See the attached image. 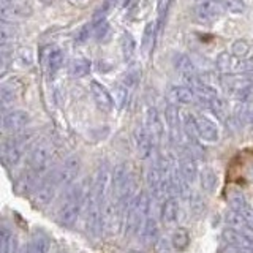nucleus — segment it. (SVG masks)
I'll return each instance as SVG.
<instances>
[{
  "label": "nucleus",
  "instance_id": "ddd939ff",
  "mask_svg": "<svg viewBox=\"0 0 253 253\" xmlns=\"http://www.w3.org/2000/svg\"><path fill=\"white\" fill-rule=\"evenodd\" d=\"M133 139H134V146H136L138 154L142 158H149L150 155H152L155 139L152 138V134L149 133V130L146 128V126H138L133 133Z\"/></svg>",
  "mask_w": 253,
  "mask_h": 253
},
{
  "label": "nucleus",
  "instance_id": "dca6fc26",
  "mask_svg": "<svg viewBox=\"0 0 253 253\" xmlns=\"http://www.w3.org/2000/svg\"><path fill=\"white\" fill-rule=\"evenodd\" d=\"M2 157H3V162L6 166H16L22 158V147L16 142V139L3 141Z\"/></svg>",
  "mask_w": 253,
  "mask_h": 253
},
{
  "label": "nucleus",
  "instance_id": "bb28decb",
  "mask_svg": "<svg viewBox=\"0 0 253 253\" xmlns=\"http://www.w3.org/2000/svg\"><path fill=\"white\" fill-rule=\"evenodd\" d=\"M49 252V244L44 239H35L29 245V249L24 253H47Z\"/></svg>",
  "mask_w": 253,
  "mask_h": 253
},
{
  "label": "nucleus",
  "instance_id": "39448f33",
  "mask_svg": "<svg viewBox=\"0 0 253 253\" xmlns=\"http://www.w3.org/2000/svg\"><path fill=\"white\" fill-rule=\"evenodd\" d=\"M32 14V6L22 0H2V19L6 22H14L18 19L29 18Z\"/></svg>",
  "mask_w": 253,
  "mask_h": 253
},
{
  "label": "nucleus",
  "instance_id": "a878e982",
  "mask_svg": "<svg viewBox=\"0 0 253 253\" xmlns=\"http://www.w3.org/2000/svg\"><path fill=\"white\" fill-rule=\"evenodd\" d=\"M225 5L226 13L231 14H244L247 11V5H245L244 0H221Z\"/></svg>",
  "mask_w": 253,
  "mask_h": 253
},
{
  "label": "nucleus",
  "instance_id": "6ab92c4d",
  "mask_svg": "<svg viewBox=\"0 0 253 253\" xmlns=\"http://www.w3.org/2000/svg\"><path fill=\"white\" fill-rule=\"evenodd\" d=\"M158 32L157 22L155 21H149L142 32V42H141V49L144 54H149L154 49V42H155V35Z\"/></svg>",
  "mask_w": 253,
  "mask_h": 253
},
{
  "label": "nucleus",
  "instance_id": "cd10ccee",
  "mask_svg": "<svg viewBox=\"0 0 253 253\" xmlns=\"http://www.w3.org/2000/svg\"><path fill=\"white\" fill-rule=\"evenodd\" d=\"M126 98H128V89H126L124 84L117 85V89L114 92V101L117 103V106L119 108H124Z\"/></svg>",
  "mask_w": 253,
  "mask_h": 253
},
{
  "label": "nucleus",
  "instance_id": "c9c22d12",
  "mask_svg": "<svg viewBox=\"0 0 253 253\" xmlns=\"http://www.w3.org/2000/svg\"><path fill=\"white\" fill-rule=\"evenodd\" d=\"M196 2H204V0H196Z\"/></svg>",
  "mask_w": 253,
  "mask_h": 253
},
{
  "label": "nucleus",
  "instance_id": "473e14b6",
  "mask_svg": "<svg viewBox=\"0 0 253 253\" xmlns=\"http://www.w3.org/2000/svg\"><path fill=\"white\" fill-rule=\"evenodd\" d=\"M244 119H245V122H249L250 126H253V105H250L249 109L244 111Z\"/></svg>",
  "mask_w": 253,
  "mask_h": 253
},
{
  "label": "nucleus",
  "instance_id": "c756f323",
  "mask_svg": "<svg viewBox=\"0 0 253 253\" xmlns=\"http://www.w3.org/2000/svg\"><path fill=\"white\" fill-rule=\"evenodd\" d=\"M182 169H184V174H185V177L188 179H193L195 177V174H196V168H195V163L192 160H187L182 163Z\"/></svg>",
  "mask_w": 253,
  "mask_h": 253
},
{
  "label": "nucleus",
  "instance_id": "4be33fe9",
  "mask_svg": "<svg viewBox=\"0 0 253 253\" xmlns=\"http://www.w3.org/2000/svg\"><path fill=\"white\" fill-rule=\"evenodd\" d=\"M92 27H93V38L97 40V42L105 43L111 38V26L106 21V18L95 19L92 22Z\"/></svg>",
  "mask_w": 253,
  "mask_h": 253
},
{
  "label": "nucleus",
  "instance_id": "1a4fd4ad",
  "mask_svg": "<svg viewBox=\"0 0 253 253\" xmlns=\"http://www.w3.org/2000/svg\"><path fill=\"white\" fill-rule=\"evenodd\" d=\"M79 208H81V192L76 190V192H73L67 198L65 204L62 206L60 213H59L60 223H65V225L73 223L79 213Z\"/></svg>",
  "mask_w": 253,
  "mask_h": 253
},
{
  "label": "nucleus",
  "instance_id": "b1692460",
  "mask_svg": "<svg viewBox=\"0 0 253 253\" xmlns=\"http://www.w3.org/2000/svg\"><path fill=\"white\" fill-rule=\"evenodd\" d=\"M16 38V27L13 22L2 21V30H0V40H2V47H8V44H13Z\"/></svg>",
  "mask_w": 253,
  "mask_h": 253
},
{
  "label": "nucleus",
  "instance_id": "20e7f679",
  "mask_svg": "<svg viewBox=\"0 0 253 253\" xmlns=\"http://www.w3.org/2000/svg\"><path fill=\"white\" fill-rule=\"evenodd\" d=\"M79 171H81V160H79V157L70 155L63 160L60 168L54 172V179H55V182H57L59 187L70 185L71 182L76 179Z\"/></svg>",
  "mask_w": 253,
  "mask_h": 253
},
{
  "label": "nucleus",
  "instance_id": "f03ea898",
  "mask_svg": "<svg viewBox=\"0 0 253 253\" xmlns=\"http://www.w3.org/2000/svg\"><path fill=\"white\" fill-rule=\"evenodd\" d=\"M223 84L233 97L241 100L245 93L253 89V71L223 75Z\"/></svg>",
  "mask_w": 253,
  "mask_h": 253
},
{
  "label": "nucleus",
  "instance_id": "c85d7f7f",
  "mask_svg": "<svg viewBox=\"0 0 253 253\" xmlns=\"http://www.w3.org/2000/svg\"><path fill=\"white\" fill-rule=\"evenodd\" d=\"M93 37V27H92V22L90 24H85V26L76 34V43H85L87 40Z\"/></svg>",
  "mask_w": 253,
  "mask_h": 253
},
{
  "label": "nucleus",
  "instance_id": "393cba45",
  "mask_svg": "<svg viewBox=\"0 0 253 253\" xmlns=\"http://www.w3.org/2000/svg\"><path fill=\"white\" fill-rule=\"evenodd\" d=\"M252 51V44L247 40H236V42L231 44V54L234 57H239V59H244V57H249V54Z\"/></svg>",
  "mask_w": 253,
  "mask_h": 253
},
{
  "label": "nucleus",
  "instance_id": "423d86ee",
  "mask_svg": "<svg viewBox=\"0 0 253 253\" xmlns=\"http://www.w3.org/2000/svg\"><path fill=\"white\" fill-rule=\"evenodd\" d=\"M30 124L29 113L22 109H11L2 117V128L8 133H19Z\"/></svg>",
  "mask_w": 253,
  "mask_h": 253
},
{
  "label": "nucleus",
  "instance_id": "f704fd0d",
  "mask_svg": "<svg viewBox=\"0 0 253 253\" xmlns=\"http://www.w3.org/2000/svg\"><path fill=\"white\" fill-rule=\"evenodd\" d=\"M73 2H83V0H73Z\"/></svg>",
  "mask_w": 253,
  "mask_h": 253
},
{
  "label": "nucleus",
  "instance_id": "a211bd4d",
  "mask_svg": "<svg viewBox=\"0 0 253 253\" xmlns=\"http://www.w3.org/2000/svg\"><path fill=\"white\" fill-rule=\"evenodd\" d=\"M90 68H92V63H90V60L87 59V57H75L73 60H71V63H70L68 71H70L71 78L79 79V78H84V76L89 75Z\"/></svg>",
  "mask_w": 253,
  "mask_h": 253
},
{
  "label": "nucleus",
  "instance_id": "9b49d317",
  "mask_svg": "<svg viewBox=\"0 0 253 253\" xmlns=\"http://www.w3.org/2000/svg\"><path fill=\"white\" fill-rule=\"evenodd\" d=\"M172 65H174V68H176L177 73L180 75V78L185 81V84H188L190 81H193L196 76H200V75H198V68L195 67L193 60L190 59L187 54H182V52L174 54Z\"/></svg>",
  "mask_w": 253,
  "mask_h": 253
},
{
  "label": "nucleus",
  "instance_id": "7c9ffc66",
  "mask_svg": "<svg viewBox=\"0 0 253 253\" xmlns=\"http://www.w3.org/2000/svg\"><path fill=\"white\" fill-rule=\"evenodd\" d=\"M19 59L24 65H30L32 63V52H30L29 47H22V49L19 51Z\"/></svg>",
  "mask_w": 253,
  "mask_h": 253
},
{
  "label": "nucleus",
  "instance_id": "f8f14e48",
  "mask_svg": "<svg viewBox=\"0 0 253 253\" xmlns=\"http://www.w3.org/2000/svg\"><path fill=\"white\" fill-rule=\"evenodd\" d=\"M22 92V83L19 78H8L3 79L2 85H0V100H2V105H11L13 101L18 100V97Z\"/></svg>",
  "mask_w": 253,
  "mask_h": 253
},
{
  "label": "nucleus",
  "instance_id": "f257e3e1",
  "mask_svg": "<svg viewBox=\"0 0 253 253\" xmlns=\"http://www.w3.org/2000/svg\"><path fill=\"white\" fill-rule=\"evenodd\" d=\"M226 13L225 5L221 0H204V2H196L193 6V19L198 24L203 26H211V24L217 22L221 16Z\"/></svg>",
  "mask_w": 253,
  "mask_h": 253
},
{
  "label": "nucleus",
  "instance_id": "6e6552de",
  "mask_svg": "<svg viewBox=\"0 0 253 253\" xmlns=\"http://www.w3.org/2000/svg\"><path fill=\"white\" fill-rule=\"evenodd\" d=\"M90 93H92L93 101H95V105L98 106V109L105 111V113H111V111L114 109L116 101L113 98V95H111V92L101 83L95 81V79L90 81Z\"/></svg>",
  "mask_w": 253,
  "mask_h": 253
},
{
  "label": "nucleus",
  "instance_id": "7ed1b4c3",
  "mask_svg": "<svg viewBox=\"0 0 253 253\" xmlns=\"http://www.w3.org/2000/svg\"><path fill=\"white\" fill-rule=\"evenodd\" d=\"M51 158H52V146L49 142H40V144H37L29 157L30 172H34L35 176L44 172L47 169V166H49Z\"/></svg>",
  "mask_w": 253,
  "mask_h": 253
},
{
  "label": "nucleus",
  "instance_id": "5701e85b",
  "mask_svg": "<svg viewBox=\"0 0 253 253\" xmlns=\"http://www.w3.org/2000/svg\"><path fill=\"white\" fill-rule=\"evenodd\" d=\"M233 60H234V55L231 52H228V51L220 52L215 59L217 70L221 75H229L233 71Z\"/></svg>",
  "mask_w": 253,
  "mask_h": 253
},
{
  "label": "nucleus",
  "instance_id": "2f4dec72",
  "mask_svg": "<svg viewBox=\"0 0 253 253\" xmlns=\"http://www.w3.org/2000/svg\"><path fill=\"white\" fill-rule=\"evenodd\" d=\"M8 242H10V234H8L6 229H3V234H2V253H10V249H8Z\"/></svg>",
  "mask_w": 253,
  "mask_h": 253
},
{
  "label": "nucleus",
  "instance_id": "0eeeda50",
  "mask_svg": "<svg viewBox=\"0 0 253 253\" xmlns=\"http://www.w3.org/2000/svg\"><path fill=\"white\" fill-rule=\"evenodd\" d=\"M193 125H195V133L200 136L203 141L208 142H217L218 141V128L208 116L204 114H195L193 116Z\"/></svg>",
  "mask_w": 253,
  "mask_h": 253
},
{
  "label": "nucleus",
  "instance_id": "aec40b11",
  "mask_svg": "<svg viewBox=\"0 0 253 253\" xmlns=\"http://www.w3.org/2000/svg\"><path fill=\"white\" fill-rule=\"evenodd\" d=\"M141 63H131V65L126 68V71L122 76V84L126 87V89H133V87H136V84H139L141 81Z\"/></svg>",
  "mask_w": 253,
  "mask_h": 253
},
{
  "label": "nucleus",
  "instance_id": "412c9836",
  "mask_svg": "<svg viewBox=\"0 0 253 253\" xmlns=\"http://www.w3.org/2000/svg\"><path fill=\"white\" fill-rule=\"evenodd\" d=\"M63 59H65V55H63L62 49H59V47H52V49L47 52L46 67H47V71H49V75H55L62 68Z\"/></svg>",
  "mask_w": 253,
  "mask_h": 253
},
{
  "label": "nucleus",
  "instance_id": "4468645a",
  "mask_svg": "<svg viewBox=\"0 0 253 253\" xmlns=\"http://www.w3.org/2000/svg\"><path fill=\"white\" fill-rule=\"evenodd\" d=\"M57 182H55L54 176L52 177H47L46 180H43L40 187L37 188L35 196H34V201L37 206H46L49 204L51 200L55 195V190H57Z\"/></svg>",
  "mask_w": 253,
  "mask_h": 253
},
{
  "label": "nucleus",
  "instance_id": "72a5a7b5",
  "mask_svg": "<svg viewBox=\"0 0 253 253\" xmlns=\"http://www.w3.org/2000/svg\"><path fill=\"white\" fill-rule=\"evenodd\" d=\"M40 2H43L46 5H51V3H54V0H40Z\"/></svg>",
  "mask_w": 253,
  "mask_h": 253
},
{
  "label": "nucleus",
  "instance_id": "2eb2a0df",
  "mask_svg": "<svg viewBox=\"0 0 253 253\" xmlns=\"http://www.w3.org/2000/svg\"><path fill=\"white\" fill-rule=\"evenodd\" d=\"M146 128L149 133L152 134V138L158 141L163 134V124H162V117L160 113L157 111L154 106H147L146 109Z\"/></svg>",
  "mask_w": 253,
  "mask_h": 253
},
{
  "label": "nucleus",
  "instance_id": "f3484780",
  "mask_svg": "<svg viewBox=\"0 0 253 253\" xmlns=\"http://www.w3.org/2000/svg\"><path fill=\"white\" fill-rule=\"evenodd\" d=\"M119 44H121V52H122V59L124 62H131L134 54H136V40L130 34V32H122L121 40H119Z\"/></svg>",
  "mask_w": 253,
  "mask_h": 253
},
{
  "label": "nucleus",
  "instance_id": "9d476101",
  "mask_svg": "<svg viewBox=\"0 0 253 253\" xmlns=\"http://www.w3.org/2000/svg\"><path fill=\"white\" fill-rule=\"evenodd\" d=\"M168 97L171 103H174V105H182V106L195 105L198 101V95L190 85H179V84L171 85L168 89Z\"/></svg>",
  "mask_w": 253,
  "mask_h": 253
}]
</instances>
